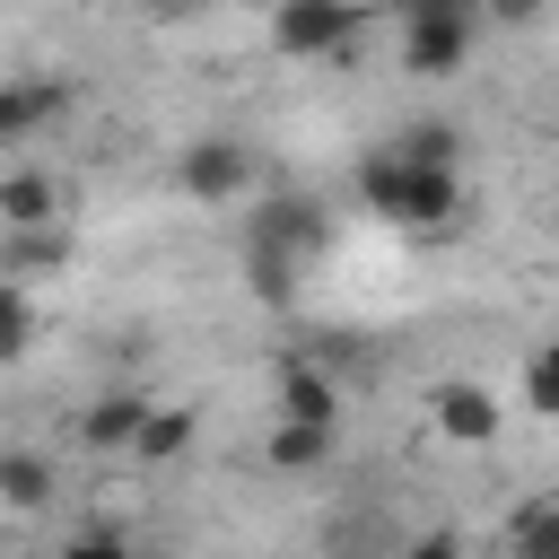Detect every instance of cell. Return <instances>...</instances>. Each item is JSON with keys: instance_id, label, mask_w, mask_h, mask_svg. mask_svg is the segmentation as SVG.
Returning a JSON list of instances; mask_svg holds the SVG:
<instances>
[{"instance_id": "obj_13", "label": "cell", "mask_w": 559, "mask_h": 559, "mask_svg": "<svg viewBox=\"0 0 559 559\" xmlns=\"http://www.w3.org/2000/svg\"><path fill=\"white\" fill-rule=\"evenodd\" d=\"M332 437H341V428H323V419H280L262 454H271L280 472H314V463H332Z\"/></svg>"}, {"instance_id": "obj_17", "label": "cell", "mask_w": 559, "mask_h": 559, "mask_svg": "<svg viewBox=\"0 0 559 559\" xmlns=\"http://www.w3.org/2000/svg\"><path fill=\"white\" fill-rule=\"evenodd\" d=\"M245 280H253V297H262V306H288L297 262H288V253H253V245H245Z\"/></svg>"}, {"instance_id": "obj_11", "label": "cell", "mask_w": 559, "mask_h": 559, "mask_svg": "<svg viewBox=\"0 0 559 559\" xmlns=\"http://www.w3.org/2000/svg\"><path fill=\"white\" fill-rule=\"evenodd\" d=\"M70 262V227L52 218V227H9V253H0V271L9 280H35V271H61Z\"/></svg>"}, {"instance_id": "obj_4", "label": "cell", "mask_w": 559, "mask_h": 559, "mask_svg": "<svg viewBox=\"0 0 559 559\" xmlns=\"http://www.w3.org/2000/svg\"><path fill=\"white\" fill-rule=\"evenodd\" d=\"M480 9H437V17H402V70L411 79H454L472 61Z\"/></svg>"}, {"instance_id": "obj_14", "label": "cell", "mask_w": 559, "mask_h": 559, "mask_svg": "<svg viewBox=\"0 0 559 559\" xmlns=\"http://www.w3.org/2000/svg\"><path fill=\"white\" fill-rule=\"evenodd\" d=\"M183 445H192V411H175V402L157 411V402H148V419H140V437H131V454H140V463H175Z\"/></svg>"}, {"instance_id": "obj_8", "label": "cell", "mask_w": 559, "mask_h": 559, "mask_svg": "<svg viewBox=\"0 0 559 559\" xmlns=\"http://www.w3.org/2000/svg\"><path fill=\"white\" fill-rule=\"evenodd\" d=\"M61 105H70V79H0V140L44 131Z\"/></svg>"}, {"instance_id": "obj_21", "label": "cell", "mask_w": 559, "mask_h": 559, "mask_svg": "<svg viewBox=\"0 0 559 559\" xmlns=\"http://www.w3.org/2000/svg\"><path fill=\"white\" fill-rule=\"evenodd\" d=\"M131 9H140V17H192L201 0H131Z\"/></svg>"}, {"instance_id": "obj_3", "label": "cell", "mask_w": 559, "mask_h": 559, "mask_svg": "<svg viewBox=\"0 0 559 559\" xmlns=\"http://www.w3.org/2000/svg\"><path fill=\"white\" fill-rule=\"evenodd\" d=\"M271 44H280L288 61L349 52V44H358V9H349V0H280V9H271Z\"/></svg>"}, {"instance_id": "obj_16", "label": "cell", "mask_w": 559, "mask_h": 559, "mask_svg": "<svg viewBox=\"0 0 559 559\" xmlns=\"http://www.w3.org/2000/svg\"><path fill=\"white\" fill-rule=\"evenodd\" d=\"M393 148H402V157H419V166H454V157H463V131H454V122H411Z\"/></svg>"}, {"instance_id": "obj_7", "label": "cell", "mask_w": 559, "mask_h": 559, "mask_svg": "<svg viewBox=\"0 0 559 559\" xmlns=\"http://www.w3.org/2000/svg\"><path fill=\"white\" fill-rule=\"evenodd\" d=\"M140 419H148V393H96V402L79 411V445H96V454H131Z\"/></svg>"}, {"instance_id": "obj_10", "label": "cell", "mask_w": 559, "mask_h": 559, "mask_svg": "<svg viewBox=\"0 0 559 559\" xmlns=\"http://www.w3.org/2000/svg\"><path fill=\"white\" fill-rule=\"evenodd\" d=\"M61 218V183L52 175H0V227H52Z\"/></svg>"}, {"instance_id": "obj_5", "label": "cell", "mask_w": 559, "mask_h": 559, "mask_svg": "<svg viewBox=\"0 0 559 559\" xmlns=\"http://www.w3.org/2000/svg\"><path fill=\"white\" fill-rule=\"evenodd\" d=\"M323 236H332V218H323V201H306V192H280V201L253 210V227H245L253 253H288V262L323 253Z\"/></svg>"}, {"instance_id": "obj_18", "label": "cell", "mask_w": 559, "mask_h": 559, "mask_svg": "<svg viewBox=\"0 0 559 559\" xmlns=\"http://www.w3.org/2000/svg\"><path fill=\"white\" fill-rule=\"evenodd\" d=\"M524 402H533L542 419H559V341H542V349L524 358Z\"/></svg>"}, {"instance_id": "obj_2", "label": "cell", "mask_w": 559, "mask_h": 559, "mask_svg": "<svg viewBox=\"0 0 559 559\" xmlns=\"http://www.w3.org/2000/svg\"><path fill=\"white\" fill-rule=\"evenodd\" d=\"M253 175H262V157H253V140H236V131H201V140H183V157H175V183L192 192V201H236V192H253Z\"/></svg>"}, {"instance_id": "obj_22", "label": "cell", "mask_w": 559, "mask_h": 559, "mask_svg": "<svg viewBox=\"0 0 559 559\" xmlns=\"http://www.w3.org/2000/svg\"><path fill=\"white\" fill-rule=\"evenodd\" d=\"M402 17H437V9H480V0H393Z\"/></svg>"}, {"instance_id": "obj_15", "label": "cell", "mask_w": 559, "mask_h": 559, "mask_svg": "<svg viewBox=\"0 0 559 559\" xmlns=\"http://www.w3.org/2000/svg\"><path fill=\"white\" fill-rule=\"evenodd\" d=\"M26 341H35V306H26V288L0 271V367L26 358Z\"/></svg>"}, {"instance_id": "obj_1", "label": "cell", "mask_w": 559, "mask_h": 559, "mask_svg": "<svg viewBox=\"0 0 559 559\" xmlns=\"http://www.w3.org/2000/svg\"><path fill=\"white\" fill-rule=\"evenodd\" d=\"M358 201L384 210V218H402V227H454V210H463L454 166H419V157H402V148H376V157L358 166Z\"/></svg>"}, {"instance_id": "obj_12", "label": "cell", "mask_w": 559, "mask_h": 559, "mask_svg": "<svg viewBox=\"0 0 559 559\" xmlns=\"http://www.w3.org/2000/svg\"><path fill=\"white\" fill-rule=\"evenodd\" d=\"M52 489H61V480H52V463H44V454H17V445L0 454V507L44 515V507H52Z\"/></svg>"}, {"instance_id": "obj_9", "label": "cell", "mask_w": 559, "mask_h": 559, "mask_svg": "<svg viewBox=\"0 0 559 559\" xmlns=\"http://www.w3.org/2000/svg\"><path fill=\"white\" fill-rule=\"evenodd\" d=\"M437 428L454 445H489L498 437V393L489 384H437Z\"/></svg>"}, {"instance_id": "obj_19", "label": "cell", "mask_w": 559, "mask_h": 559, "mask_svg": "<svg viewBox=\"0 0 559 559\" xmlns=\"http://www.w3.org/2000/svg\"><path fill=\"white\" fill-rule=\"evenodd\" d=\"M507 542H515V550H559V507H524V515L507 524Z\"/></svg>"}, {"instance_id": "obj_6", "label": "cell", "mask_w": 559, "mask_h": 559, "mask_svg": "<svg viewBox=\"0 0 559 559\" xmlns=\"http://www.w3.org/2000/svg\"><path fill=\"white\" fill-rule=\"evenodd\" d=\"M280 419H323L341 428V384L314 358H280Z\"/></svg>"}, {"instance_id": "obj_20", "label": "cell", "mask_w": 559, "mask_h": 559, "mask_svg": "<svg viewBox=\"0 0 559 559\" xmlns=\"http://www.w3.org/2000/svg\"><path fill=\"white\" fill-rule=\"evenodd\" d=\"M480 17H489V26H533L542 0H480Z\"/></svg>"}]
</instances>
